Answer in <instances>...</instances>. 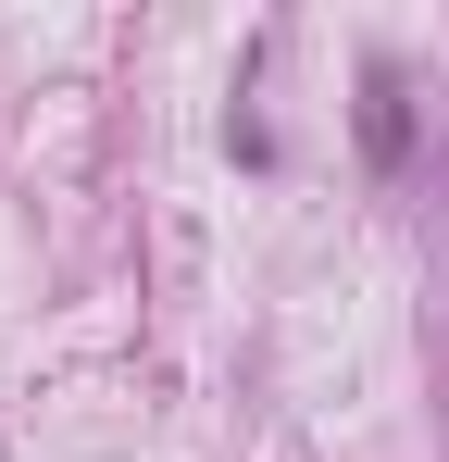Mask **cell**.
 <instances>
[{"label":"cell","mask_w":449,"mask_h":462,"mask_svg":"<svg viewBox=\"0 0 449 462\" xmlns=\"http://www.w3.org/2000/svg\"><path fill=\"white\" fill-rule=\"evenodd\" d=\"M362 162H374V175H399V162H412V88L387 76V63L362 76Z\"/></svg>","instance_id":"6da1fadb"}]
</instances>
